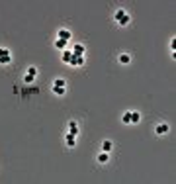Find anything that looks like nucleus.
I'll return each mask as SVG.
<instances>
[{"label":"nucleus","mask_w":176,"mask_h":184,"mask_svg":"<svg viewBox=\"0 0 176 184\" xmlns=\"http://www.w3.org/2000/svg\"><path fill=\"white\" fill-rule=\"evenodd\" d=\"M69 65H70V67H82V65H84V55H74V53H73Z\"/></svg>","instance_id":"nucleus-1"},{"label":"nucleus","mask_w":176,"mask_h":184,"mask_svg":"<svg viewBox=\"0 0 176 184\" xmlns=\"http://www.w3.org/2000/svg\"><path fill=\"white\" fill-rule=\"evenodd\" d=\"M70 37H73V33H70V29H59V33H57V39H63V41L69 43Z\"/></svg>","instance_id":"nucleus-2"},{"label":"nucleus","mask_w":176,"mask_h":184,"mask_svg":"<svg viewBox=\"0 0 176 184\" xmlns=\"http://www.w3.org/2000/svg\"><path fill=\"white\" fill-rule=\"evenodd\" d=\"M108 161H110V153L102 151V153H100V155H98V163H102V165H106Z\"/></svg>","instance_id":"nucleus-3"},{"label":"nucleus","mask_w":176,"mask_h":184,"mask_svg":"<svg viewBox=\"0 0 176 184\" xmlns=\"http://www.w3.org/2000/svg\"><path fill=\"white\" fill-rule=\"evenodd\" d=\"M69 133L78 135V123H76V122H69Z\"/></svg>","instance_id":"nucleus-4"},{"label":"nucleus","mask_w":176,"mask_h":184,"mask_svg":"<svg viewBox=\"0 0 176 184\" xmlns=\"http://www.w3.org/2000/svg\"><path fill=\"white\" fill-rule=\"evenodd\" d=\"M65 139H67V145H69V147H74V145H76V135H73V133H67Z\"/></svg>","instance_id":"nucleus-5"},{"label":"nucleus","mask_w":176,"mask_h":184,"mask_svg":"<svg viewBox=\"0 0 176 184\" xmlns=\"http://www.w3.org/2000/svg\"><path fill=\"white\" fill-rule=\"evenodd\" d=\"M117 61H120L121 65H129V63H131V57L127 55V53H121V55H120V59H117Z\"/></svg>","instance_id":"nucleus-6"},{"label":"nucleus","mask_w":176,"mask_h":184,"mask_svg":"<svg viewBox=\"0 0 176 184\" xmlns=\"http://www.w3.org/2000/svg\"><path fill=\"white\" fill-rule=\"evenodd\" d=\"M166 131H168V125H166V123H158V125H157V135H164Z\"/></svg>","instance_id":"nucleus-7"},{"label":"nucleus","mask_w":176,"mask_h":184,"mask_svg":"<svg viewBox=\"0 0 176 184\" xmlns=\"http://www.w3.org/2000/svg\"><path fill=\"white\" fill-rule=\"evenodd\" d=\"M67 45H69V43H67V41H63V39H57V41H55V47L59 49V51H65V49H67Z\"/></svg>","instance_id":"nucleus-8"},{"label":"nucleus","mask_w":176,"mask_h":184,"mask_svg":"<svg viewBox=\"0 0 176 184\" xmlns=\"http://www.w3.org/2000/svg\"><path fill=\"white\" fill-rule=\"evenodd\" d=\"M73 53L74 55H84V45H73Z\"/></svg>","instance_id":"nucleus-9"},{"label":"nucleus","mask_w":176,"mask_h":184,"mask_svg":"<svg viewBox=\"0 0 176 184\" xmlns=\"http://www.w3.org/2000/svg\"><path fill=\"white\" fill-rule=\"evenodd\" d=\"M111 147H114V145H111V141H110V139H106V141L102 143V151L110 153V151H111Z\"/></svg>","instance_id":"nucleus-10"},{"label":"nucleus","mask_w":176,"mask_h":184,"mask_svg":"<svg viewBox=\"0 0 176 184\" xmlns=\"http://www.w3.org/2000/svg\"><path fill=\"white\" fill-rule=\"evenodd\" d=\"M129 114H131V123H139L141 114H139V112H129Z\"/></svg>","instance_id":"nucleus-11"},{"label":"nucleus","mask_w":176,"mask_h":184,"mask_svg":"<svg viewBox=\"0 0 176 184\" xmlns=\"http://www.w3.org/2000/svg\"><path fill=\"white\" fill-rule=\"evenodd\" d=\"M114 16H116V22H120V20H123L125 16H127V12H125V10H117Z\"/></svg>","instance_id":"nucleus-12"},{"label":"nucleus","mask_w":176,"mask_h":184,"mask_svg":"<svg viewBox=\"0 0 176 184\" xmlns=\"http://www.w3.org/2000/svg\"><path fill=\"white\" fill-rule=\"evenodd\" d=\"M35 75H37V69H35V67H29L28 73H26V76H29V78H35Z\"/></svg>","instance_id":"nucleus-13"},{"label":"nucleus","mask_w":176,"mask_h":184,"mask_svg":"<svg viewBox=\"0 0 176 184\" xmlns=\"http://www.w3.org/2000/svg\"><path fill=\"white\" fill-rule=\"evenodd\" d=\"M53 92H55L57 96H63L65 94V86H53Z\"/></svg>","instance_id":"nucleus-14"},{"label":"nucleus","mask_w":176,"mask_h":184,"mask_svg":"<svg viewBox=\"0 0 176 184\" xmlns=\"http://www.w3.org/2000/svg\"><path fill=\"white\" fill-rule=\"evenodd\" d=\"M70 57H73V51H67V49H65V51H63V61L69 63V61H70Z\"/></svg>","instance_id":"nucleus-15"},{"label":"nucleus","mask_w":176,"mask_h":184,"mask_svg":"<svg viewBox=\"0 0 176 184\" xmlns=\"http://www.w3.org/2000/svg\"><path fill=\"white\" fill-rule=\"evenodd\" d=\"M10 61H12V57H10V55L0 57V65H10Z\"/></svg>","instance_id":"nucleus-16"},{"label":"nucleus","mask_w":176,"mask_h":184,"mask_svg":"<svg viewBox=\"0 0 176 184\" xmlns=\"http://www.w3.org/2000/svg\"><path fill=\"white\" fill-rule=\"evenodd\" d=\"M121 122H123V123H131V114H129V112H125V114H123V118H121Z\"/></svg>","instance_id":"nucleus-17"},{"label":"nucleus","mask_w":176,"mask_h":184,"mask_svg":"<svg viewBox=\"0 0 176 184\" xmlns=\"http://www.w3.org/2000/svg\"><path fill=\"white\" fill-rule=\"evenodd\" d=\"M53 86H65V78H55Z\"/></svg>","instance_id":"nucleus-18"},{"label":"nucleus","mask_w":176,"mask_h":184,"mask_svg":"<svg viewBox=\"0 0 176 184\" xmlns=\"http://www.w3.org/2000/svg\"><path fill=\"white\" fill-rule=\"evenodd\" d=\"M4 55H10V51L6 47H0V57H4Z\"/></svg>","instance_id":"nucleus-19"}]
</instances>
